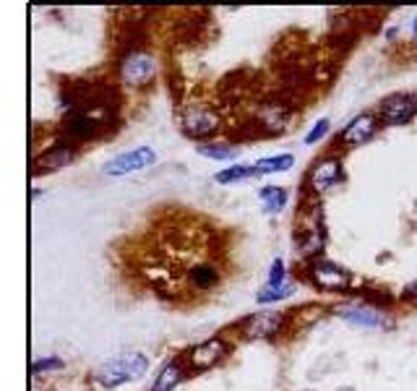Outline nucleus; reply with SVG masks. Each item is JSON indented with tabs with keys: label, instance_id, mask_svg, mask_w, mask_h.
<instances>
[{
	"label": "nucleus",
	"instance_id": "obj_1",
	"mask_svg": "<svg viewBox=\"0 0 417 391\" xmlns=\"http://www.w3.org/2000/svg\"><path fill=\"white\" fill-rule=\"evenodd\" d=\"M120 79L133 89H143L156 79V58L146 50H131L120 60Z\"/></svg>",
	"mask_w": 417,
	"mask_h": 391
},
{
	"label": "nucleus",
	"instance_id": "obj_2",
	"mask_svg": "<svg viewBox=\"0 0 417 391\" xmlns=\"http://www.w3.org/2000/svg\"><path fill=\"white\" fill-rule=\"evenodd\" d=\"M222 128V115L209 105H191L180 115V130L188 139H212Z\"/></svg>",
	"mask_w": 417,
	"mask_h": 391
},
{
	"label": "nucleus",
	"instance_id": "obj_3",
	"mask_svg": "<svg viewBox=\"0 0 417 391\" xmlns=\"http://www.w3.org/2000/svg\"><path fill=\"white\" fill-rule=\"evenodd\" d=\"M282 329H285V313H282V310H258V313H250L248 319H243L238 326L240 337L248 339V342L274 339Z\"/></svg>",
	"mask_w": 417,
	"mask_h": 391
},
{
	"label": "nucleus",
	"instance_id": "obj_4",
	"mask_svg": "<svg viewBox=\"0 0 417 391\" xmlns=\"http://www.w3.org/2000/svg\"><path fill=\"white\" fill-rule=\"evenodd\" d=\"M149 360L139 352H128V355H120L115 360H110L108 365L102 368L99 379L105 386H120V383H128V381H139L146 373Z\"/></svg>",
	"mask_w": 417,
	"mask_h": 391
},
{
	"label": "nucleus",
	"instance_id": "obj_5",
	"mask_svg": "<svg viewBox=\"0 0 417 391\" xmlns=\"http://www.w3.org/2000/svg\"><path fill=\"white\" fill-rule=\"evenodd\" d=\"M308 277L313 287H318L323 292H347L352 287V274L347 272L345 266H339L329 259L313 261Z\"/></svg>",
	"mask_w": 417,
	"mask_h": 391
},
{
	"label": "nucleus",
	"instance_id": "obj_6",
	"mask_svg": "<svg viewBox=\"0 0 417 391\" xmlns=\"http://www.w3.org/2000/svg\"><path fill=\"white\" fill-rule=\"evenodd\" d=\"M230 350H232V344L225 337H209L185 352V363L191 370H209V368L225 363Z\"/></svg>",
	"mask_w": 417,
	"mask_h": 391
},
{
	"label": "nucleus",
	"instance_id": "obj_7",
	"mask_svg": "<svg viewBox=\"0 0 417 391\" xmlns=\"http://www.w3.org/2000/svg\"><path fill=\"white\" fill-rule=\"evenodd\" d=\"M345 178V165L342 159L334 154H326L310 167L308 172V188L313 196H326L329 190H334Z\"/></svg>",
	"mask_w": 417,
	"mask_h": 391
},
{
	"label": "nucleus",
	"instance_id": "obj_8",
	"mask_svg": "<svg viewBox=\"0 0 417 391\" xmlns=\"http://www.w3.org/2000/svg\"><path fill=\"white\" fill-rule=\"evenodd\" d=\"M378 128H381L378 115L363 112V115H358V118H352L347 123L345 130H342V136H339V141H342V146H363V143H368L376 139Z\"/></svg>",
	"mask_w": 417,
	"mask_h": 391
},
{
	"label": "nucleus",
	"instance_id": "obj_9",
	"mask_svg": "<svg viewBox=\"0 0 417 391\" xmlns=\"http://www.w3.org/2000/svg\"><path fill=\"white\" fill-rule=\"evenodd\" d=\"M336 316L345 319L347 323L363 326V329H386L389 321H391L383 310L370 308L365 303H349V305H342V308H336Z\"/></svg>",
	"mask_w": 417,
	"mask_h": 391
},
{
	"label": "nucleus",
	"instance_id": "obj_10",
	"mask_svg": "<svg viewBox=\"0 0 417 391\" xmlns=\"http://www.w3.org/2000/svg\"><path fill=\"white\" fill-rule=\"evenodd\" d=\"M417 115L412 94H391L381 102V126H407Z\"/></svg>",
	"mask_w": 417,
	"mask_h": 391
},
{
	"label": "nucleus",
	"instance_id": "obj_11",
	"mask_svg": "<svg viewBox=\"0 0 417 391\" xmlns=\"http://www.w3.org/2000/svg\"><path fill=\"white\" fill-rule=\"evenodd\" d=\"M154 149H149V146H141V149H133L128 154H120L115 157L112 162L105 165V175H128V172H136V170H143V167L154 165Z\"/></svg>",
	"mask_w": 417,
	"mask_h": 391
},
{
	"label": "nucleus",
	"instance_id": "obj_12",
	"mask_svg": "<svg viewBox=\"0 0 417 391\" xmlns=\"http://www.w3.org/2000/svg\"><path fill=\"white\" fill-rule=\"evenodd\" d=\"M323 245H326V235H323L321 222L300 227V232L295 235V250H298L303 259H318Z\"/></svg>",
	"mask_w": 417,
	"mask_h": 391
},
{
	"label": "nucleus",
	"instance_id": "obj_13",
	"mask_svg": "<svg viewBox=\"0 0 417 391\" xmlns=\"http://www.w3.org/2000/svg\"><path fill=\"white\" fill-rule=\"evenodd\" d=\"M258 201H261V209L266 214H279V212H285L289 196H287V190L282 188V186H266V188H261V193H258Z\"/></svg>",
	"mask_w": 417,
	"mask_h": 391
},
{
	"label": "nucleus",
	"instance_id": "obj_14",
	"mask_svg": "<svg viewBox=\"0 0 417 391\" xmlns=\"http://www.w3.org/2000/svg\"><path fill=\"white\" fill-rule=\"evenodd\" d=\"M289 110H285L282 105H272L266 107V110H261V115H258V120H261V126L269 133H282V130L289 126Z\"/></svg>",
	"mask_w": 417,
	"mask_h": 391
},
{
	"label": "nucleus",
	"instance_id": "obj_15",
	"mask_svg": "<svg viewBox=\"0 0 417 391\" xmlns=\"http://www.w3.org/2000/svg\"><path fill=\"white\" fill-rule=\"evenodd\" d=\"M292 292H295V282L287 277L285 282H279V285H263L261 290H258L256 300H258L261 305H269V303H282V300H287Z\"/></svg>",
	"mask_w": 417,
	"mask_h": 391
},
{
	"label": "nucleus",
	"instance_id": "obj_16",
	"mask_svg": "<svg viewBox=\"0 0 417 391\" xmlns=\"http://www.w3.org/2000/svg\"><path fill=\"white\" fill-rule=\"evenodd\" d=\"M292 165H295V157L292 154H276L258 159L253 165V170H256V175H272V172H287V170H292Z\"/></svg>",
	"mask_w": 417,
	"mask_h": 391
},
{
	"label": "nucleus",
	"instance_id": "obj_17",
	"mask_svg": "<svg viewBox=\"0 0 417 391\" xmlns=\"http://www.w3.org/2000/svg\"><path fill=\"white\" fill-rule=\"evenodd\" d=\"M183 381V363L180 360H172L167 363L165 370L159 373V379L154 381V389L152 391H172Z\"/></svg>",
	"mask_w": 417,
	"mask_h": 391
},
{
	"label": "nucleus",
	"instance_id": "obj_18",
	"mask_svg": "<svg viewBox=\"0 0 417 391\" xmlns=\"http://www.w3.org/2000/svg\"><path fill=\"white\" fill-rule=\"evenodd\" d=\"M199 154L206 157V159H216V162H232L238 157V146L232 143H201L199 146Z\"/></svg>",
	"mask_w": 417,
	"mask_h": 391
},
{
	"label": "nucleus",
	"instance_id": "obj_19",
	"mask_svg": "<svg viewBox=\"0 0 417 391\" xmlns=\"http://www.w3.org/2000/svg\"><path fill=\"white\" fill-rule=\"evenodd\" d=\"M253 175H256L253 165H232L227 167V170H222V172H216L214 180L219 186H232V183H243V180L253 178Z\"/></svg>",
	"mask_w": 417,
	"mask_h": 391
},
{
	"label": "nucleus",
	"instance_id": "obj_20",
	"mask_svg": "<svg viewBox=\"0 0 417 391\" xmlns=\"http://www.w3.org/2000/svg\"><path fill=\"white\" fill-rule=\"evenodd\" d=\"M329 128H332V123H329V120H326V118L318 120V123H316V126L308 130V136L303 139V143H305V146H313V143L323 141V139H326V133H329Z\"/></svg>",
	"mask_w": 417,
	"mask_h": 391
},
{
	"label": "nucleus",
	"instance_id": "obj_21",
	"mask_svg": "<svg viewBox=\"0 0 417 391\" xmlns=\"http://www.w3.org/2000/svg\"><path fill=\"white\" fill-rule=\"evenodd\" d=\"M287 279V272H285V261L276 259L272 263V272H269V279H266V285H279V282H285Z\"/></svg>",
	"mask_w": 417,
	"mask_h": 391
},
{
	"label": "nucleus",
	"instance_id": "obj_22",
	"mask_svg": "<svg viewBox=\"0 0 417 391\" xmlns=\"http://www.w3.org/2000/svg\"><path fill=\"white\" fill-rule=\"evenodd\" d=\"M402 297H405V300H417V279L409 282V285L402 290Z\"/></svg>",
	"mask_w": 417,
	"mask_h": 391
},
{
	"label": "nucleus",
	"instance_id": "obj_23",
	"mask_svg": "<svg viewBox=\"0 0 417 391\" xmlns=\"http://www.w3.org/2000/svg\"><path fill=\"white\" fill-rule=\"evenodd\" d=\"M412 32H415V37H417V19H415V24H412Z\"/></svg>",
	"mask_w": 417,
	"mask_h": 391
}]
</instances>
